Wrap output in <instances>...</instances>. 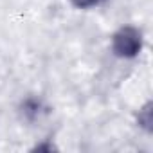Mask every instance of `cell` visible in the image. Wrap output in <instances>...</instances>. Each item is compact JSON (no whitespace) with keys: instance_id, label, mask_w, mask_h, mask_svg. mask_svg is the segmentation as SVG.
<instances>
[{"instance_id":"6da1fadb","label":"cell","mask_w":153,"mask_h":153,"mask_svg":"<svg viewBox=\"0 0 153 153\" xmlns=\"http://www.w3.org/2000/svg\"><path fill=\"white\" fill-rule=\"evenodd\" d=\"M140 49V34L131 29V27H124L121 29L115 38H114V51L119 54V56H124V58H131L139 52Z\"/></svg>"},{"instance_id":"7a4b0ae2","label":"cell","mask_w":153,"mask_h":153,"mask_svg":"<svg viewBox=\"0 0 153 153\" xmlns=\"http://www.w3.org/2000/svg\"><path fill=\"white\" fill-rule=\"evenodd\" d=\"M74 6H78V7H90L94 4H97L99 0H72Z\"/></svg>"}]
</instances>
